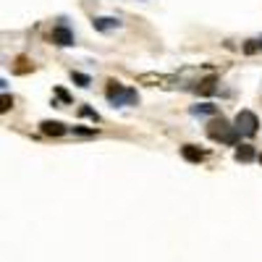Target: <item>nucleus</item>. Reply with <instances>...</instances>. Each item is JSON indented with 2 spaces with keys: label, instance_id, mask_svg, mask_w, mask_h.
<instances>
[{
  "label": "nucleus",
  "instance_id": "nucleus-1",
  "mask_svg": "<svg viewBox=\"0 0 262 262\" xmlns=\"http://www.w3.org/2000/svg\"><path fill=\"white\" fill-rule=\"evenodd\" d=\"M105 97H107V102L116 105V107H123V105H137V102H139L137 90H131V86H123V84H121V81H116V79L107 81Z\"/></svg>",
  "mask_w": 262,
  "mask_h": 262
},
{
  "label": "nucleus",
  "instance_id": "nucleus-2",
  "mask_svg": "<svg viewBox=\"0 0 262 262\" xmlns=\"http://www.w3.org/2000/svg\"><path fill=\"white\" fill-rule=\"evenodd\" d=\"M207 137L215 139V142H223V144H238V137L242 134H238V128L231 126L226 118H215L207 126Z\"/></svg>",
  "mask_w": 262,
  "mask_h": 262
},
{
  "label": "nucleus",
  "instance_id": "nucleus-3",
  "mask_svg": "<svg viewBox=\"0 0 262 262\" xmlns=\"http://www.w3.org/2000/svg\"><path fill=\"white\" fill-rule=\"evenodd\" d=\"M236 128H238V134H242V137H254L257 128H259V121H257V116L252 111H238Z\"/></svg>",
  "mask_w": 262,
  "mask_h": 262
},
{
  "label": "nucleus",
  "instance_id": "nucleus-4",
  "mask_svg": "<svg viewBox=\"0 0 262 262\" xmlns=\"http://www.w3.org/2000/svg\"><path fill=\"white\" fill-rule=\"evenodd\" d=\"M50 42L53 45H60V48H69V45H74V32L69 27H55L50 32Z\"/></svg>",
  "mask_w": 262,
  "mask_h": 262
},
{
  "label": "nucleus",
  "instance_id": "nucleus-5",
  "mask_svg": "<svg viewBox=\"0 0 262 262\" xmlns=\"http://www.w3.org/2000/svg\"><path fill=\"white\" fill-rule=\"evenodd\" d=\"M39 131H42V134H48V137H63L66 131H69V126H63L60 121H42Z\"/></svg>",
  "mask_w": 262,
  "mask_h": 262
},
{
  "label": "nucleus",
  "instance_id": "nucleus-6",
  "mask_svg": "<svg viewBox=\"0 0 262 262\" xmlns=\"http://www.w3.org/2000/svg\"><path fill=\"white\" fill-rule=\"evenodd\" d=\"M92 24H95V29H97V32H116V29L121 27V21H118V18H113V16H97V18L92 21Z\"/></svg>",
  "mask_w": 262,
  "mask_h": 262
},
{
  "label": "nucleus",
  "instance_id": "nucleus-7",
  "mask_svg": "<svg viewBox=\"0 0 262 262\" xmlns=\"http://www.w3.org/2000/svg\"><path fill=\"white\" fill-rule=\"evenodd\" d=\"M181 155H184V160H189V163H202V160H205V149L194 147V144H184V147H181Z\"/></svg>",
  "mask_w": 262,
  "mask_h": 262
},
{
  "label": "nucleus",
  "instance_id": "nucleus-8",
  "mask_svg": "<svg viewBox=\"0 0 262 262\" xmlns=\"http://www.w3.org/2000/svg\"><path fill=\"white\" fill-rule=\"evenodd\" d=\"M238 163H252L254 160V147L252 144H242V147H236V155H233Z\"/></svg>",
  "mask_w": 262,
  "mask_h": 262
},
{
  "label": "nucleus",
  "instance_id": "nucleus-9",
  "mask_svg": "<svg viewBox=\"0 0 262 262\" xmlns=\"http://www.w3.org/2000/svg\"><path fill=\"white\" fill-rule=\"evenodd\" d=\"M217 90V81H215V76H210V79H205V81H200L194 86V92H200V95H212Z\"/></svg>",
  "mask_w": 262,
  "mask_h": 262
},
{
  "label": "nucleus",
  "instance_id": "nucleus-10",
  "mask_svg": "<svg viewBox=\"0 0 262 262\" xmlns=\"http://www.w3.org/2000/svg\"><path fill=\"white\" fill-rule=\"evenodd\" d=\"M194 116H217V107L212 102H202V105H191Z\"/></svg>",
  "mask_w": 262,
  "mask_h": 262
},
{
  "label": "nucleus",
  "instance_id": "nucleus-11",
  "mask_svg": "<svg viewBox=\"0 0 262 262\" xmlns=\"http://www.w3.org/2000/svg\"><path fill=\"white\" fill-rule=\"evenodd\" d=\"M32 69H34V66L29 63V58H24V55L16 58V66H13V71H16V74H27V71H32Z\"/></svg>",
  "mask_w": 262,
  "mask_h": 262
},
{
  "label": "nucleus",
  "instance_id": "nucleus-12",
  "mask_svg": "<svg viewBox=\"0 0 262 262\" xmlns=\"http://www.w3.org/2000/svg\"><path fill=\"white\" fill-rule=\"evenodd\" d=\"M71 79H74L79 86H90V84H92L90 76H86V74H79V71H71Z\"/></svg>",
  "mask_w": 262,
  "mask_h": 262
},
{
  "label": "nucleus",
  "instance_id": "nucleus-13",
  "mask_svg": "<svg viewBox=\"0 0 262 262\" xmlns=\"http://www.w3.org/2000/svg\"><path fill=\"white\" fill-rule=\"evenodd\" d=\"M79 116H84V118H92V121H100L97 111H92V107H86V105H81V107H79Z\"/></svg>",
  "mask_w": 262,
  "mask_h": 262
},
{
  "label": "nucleus",
  "instance_id": "nucleus-14",
  "mask_svg": "<svg viewBox=\"0 0 262 262\" xmlns=\"http://www.w3.org/2000/svg\"><path fill=\"white\" fill-rule=\"evenodd\" d=\"M74 134H84V137H95L97 128H84V126H74Z\"/></svg>",
  "mask_w": 262,
  "mask_h": 262
},
{
  "label": "nucleus",
  "instance_id": "nucleus-15",
  "mask_svg": "<svg viewBox=\"0 0 262 262\" xmlns=\"http://www.w3.org/2000/svg\"><path fill=\"white\" fill-rule=\"evenodd\" d=\"M139 81H158V84H160V81H165V76H155V74H144V76H142Z\"/></svg>",
  "mask_w": 262,
  "mask_h": 262
},
{
  "label": "nucleus",
  "instance_id": "nucleus-16",
  "mask_svg": "<svg viewBox=\"0 0 262 262\" xmlns=\"http://www.w3.org/2000/svg\"><path fill=\"white\" fill-rule=\"evenodd\" d=\"M11 105H13V100H11L8 95H3V113L8 111V107H11Z\"/></svg>",
  "mask_w": 262,
  "mask_h": 262
},
{
  "label": "nucleus",
  "instance_id": "nucleus-17",
  "mask_svg": "<svg viewBox=\"0 0 262 262\" xmlns=\"http://www.w3.org/2000/svg\"><path fill=\"white\" fill-rule=\"evenodd\" d=\"M55 95H58L63 102H69V92H66V90H55Z\"/></svg>",
  "mask_w": 262,
  "mask_h": 262
},
{
  "label": "nucleus",
  "instance_id": "nucleus-18",
  "mask_svg": "<svg viewBox=\"0 0 262 262\" xmlns=\"http://www.w3.org/2000/svg\"><path fill=\"white\" fill-rule=\"evenodd\" d=\"M257 42H259V50H262V37H259V39H257Z\"/></svg>",
  "mask_w": 262,
  "mask_h": 262
},
{
  "label": "nucleus",
  "instance_id": "nucleus-19",
  "mask_svg": "<svg viewBox=\"0 0 262 262\" xmlns=\"http://www.w3.org/2000/svg\"><path fill=\"white\" fill-rule=\"evenodd\" d=\"M259 163H262V155H259Z\"/></svg>",
  "mask_w": 262,
  "mask_h": 262
}]
</instances>
